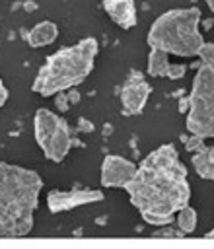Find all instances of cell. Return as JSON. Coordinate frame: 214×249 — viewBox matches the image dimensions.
I'll return each instance as SVG.
<instances>
[{
    "mask_svg": "<svg viewBox=\"0 0 214 249\" xmlns=\"http://www.w3.org/2000/svg\"><path fill=\"white\" fill-rule=\"evenodd\" d=\"M125 191L146 224H171L175 212L191 200L187 167L179 160L175 146L161 144L152 150L138 163L136 173L126 183Z\"/></svg>",
    "mask_w": 214,
    "mask_h": 249,
    "instance_id": "6da1fadb",
    "label": "cell"
},
{
    "mask_svg": "<svg viewBox=\"0 0 214 249\" xmlns=\"http://www.w3.org/2000/svg\"><path fill=\"white\" fill-rule=\"evenodd\" d=\"M41 189L35 169L0 161V237H23L33 230Z\"/></svg>",
    "mask_w": 214,
    "mask_h": 249,
    "instance_id": "7a4b0ae2",
    "label": "cell"
},
{
    "mask_svg": "<svg viewBox=\"0 0 214 249\" xmlns=\"http://www.w3.org/2000/svg\"><path fill=\"white\" fill-rule=\"evenodd\" d=\"M99 43L93 37H84L72 47L58 49L45 58V64L37 70L31 89L43 97H51L58 91H68L80 86L93 70Z\"/></svg>",
    "mask_w": 214,
    "mask_h": 249,
    "instance_id": "3957f363",
    "label": "cell"
},
{
    "mask_svg": "<svg viewBox=\"0 0 214 249\" xmlns=\"http://www.w3.org/2000/svg\"><path fill=\"white\" fill-rule=\"evenodd\" d=\"M200 10L191 8H171L160 14L148 31V45L160 47L175 56H195L198 54L204 37L200 33Z\"/></svg>",
    "mask_w": 214,
    "mask_h": 249,
    "instance_id": "277c9868",
    "label": "cell"
},
{
    "mask_svg": "<svg viewBox=\"0 0 214 249\" xmlns=\"http://www.w3.org/2000/svg\"><path fill=\"white\" fill-rule=\"evenodd\" d=\"M189 111L185 126L191 134L214 138V66L200 64L193 78L189 93Z\"/></svg>",
    "mask_w": 214,
    "mask_h": 249,
    "instance_id": "5b68a950",
    "label": "cell"
},
{
    "mask_svg": "<svg viewBox=\"0 0 214 249\" xmlns=\"http://www.w3.org/2000/svg\"><path fill=\"white\" fill-rule=\"evenodd\" d=\"M33 134H35V142L41 148L43 156L54 163H60L68 156L72 146L76 144L68 123L60 115L45 107L35 111Z\"/></svg>",
    "mask_w": 214,
    "mask_h": 249,
    "instance_id": "8992f818",
    "label": "cell"
},
{
    "mask_svg": "<svg viewBox=\"0 0 214 249\" xmlns=\"http://www.w3.org/2000/svg\"><path fill=\"white\" fill-rule=\"evenodd\" d=\"M152 86L146 82L140 70H130L121 88V105L123 115H140L150 99Z\"/></svg>",
    "mask_w": 214,
    "mask_h": 249,
    "instance_id": "52a82bcc",
    "label": "cell"
},
{
    "mask_svg": "<svg viewBox=\"0 0 214 249\" xmlns=\"http://www.w3.org/2000/svg\"><path fill=\"white\" fill-rule=\"evenodd\" d=\"M103 200V191L99 189H72V191H51L47 195V208L53 214L66 212L84 204Z\"/></svg>",
    "mask_w": 214,
    "mask_h": 249,
    "instance_id": "ba28073f",
    "label": "cell"
},
{
    "mask_svg": "<svg viewBox=\"0 0 214 249\" xmlns=\"http://www.w3.org/2000/svg\"><path fill=\"white\" fill-rule=\"evenodd\" d=\"M136 163L117 156V154H109L103 158L101 161V187H109V189H125L126 183L134 177L136 173Z\"/></svg>",
    "mask_w": 214,
    "mask_h": 249,
    "instance_id": "9c48e42d",
    "label": "cell"
},
{
    "mask_svg": "<svg viewBox=\"0 0 214 249\" xmlns=\"http://www.w3.org/2000/svg\"><path fill=\"white\" fill-rule=\"evenodd\" d=\"M105 14L123 29H132L136 25V4L134 0H101Z\"/></svg>",
    "mask_w": 214,
    "mask_h": 249,
    "instance_id": "30bf717a",
    "label": "cell"
},
{
    "mask_svg": "<svg viewBox=\"0 0 214 249\" xmlns=\"http://www.w3.org/2000/svg\"><path fill=\"white\" fill-rule=\"evenodd\" d=\"M58 37V25L51 19H45V21H39L35 23L27 35H25V41L31 49H39V47H47L51 43H54Z\"/></svg>",
    "mask_w": 214,
    "mask_h": 249,
    "instance_id": "8fae6325",
    "label": "cell"
},
{
    "mask_svg": "<svg viewBox=\"0 0 214 249\" xmlns=\"http://www.w3.org/2000/svg\"><path fill=\"white\" fill-rule=\"evenodd\" d=\"M191 165L200 179L214 181V146H206L191 156Z\"/></svg>",
    "mask_w": 214,
    "mask_h": 249,
    "instance_id": "7c38bea8",
    "label": "cell"
},
{
    "mask_svg": "<svg viewBox=\"0 0 214 249\" xmlns=\"http://www.w3.org/2000/svg\"><path fill=\"white\" fill-rule=\"evenodd\" d=\"M169 66V53L160 47H150L148 54V74L152 78H163Z\"/></svg>",
    "mask_w": 214,
    "mask_h": 249,
    "instance_id": "4fadbf2b",
    "label": "cell"
},
{
    "mask_svg": "<svg viewBox=\"0 0 214 249\" xmlns=\"http://www.w3.org/2000/svg\"><path fill=\"white\" fill-rule=\"evenodd\" d=\"M196 220H198L196 210H195L191 204H185L183 208H179V210L175 212V224H177V228L183 230L185 233H193V231L196 230Z\"/></svg>",
    "mask_w": 214,
    "mask_h": 249,
    "instance_id": "5bb4252c",
    "label": "cell"
},
{
    "mask_svg": "<svg viewBox=\"0 0 214 249\" xmlns=\"http://www.w3.org/2000/svg\"><path fill=\"white\" fill-rule=\"evenodd\" d=\"M204 140H206L204 136H198V134H191V136L183 138V142H185V150H187V152H191V154H195V152H200V150H204V148H206Z\"/></svg>",
    "mask_w": 214,
    "mask_h": 249,
    "instance_id": "9a60e30c",
    "label": "cell"
},
{
    "mask_svg": "<svg viewBox=\"0 0 214 249\" xmlns=\"http://www.w3.org/2000/svg\"><path fill=\"white\" fill-rule=\"evenodd\" d=\"M196 56L200 58V62H202V64L214 66V43H212V41H204Z\"/></svg>",
    "mask_w": 214,
    "mask_h": 249,
    "instance_id": "2e32d148",
    "label": "cell"
},
{
    "mask_svg": "<svg viewBox=\"0 0 214 249\" xmlns=\"http://www.w3.org/2000/svg\"><path fill=\"white\" fill-rule=\"evenodd\" d=\"M187 233L183 231V230H179V228H169V224L167 226H160V230H156L154 233H152V237H185Z\"/></svg>",
    "mask_w": 214,
    "mask_h": 249,
    "instance_id": "e0dca14e",
    "label": "cell"
},
{
    "mask_svg": "<svg viewBox=\"0 0 214 249\" xmlns=\"http://www.w3.org/2000/svg\"><path fill=\"white\" fill-rule=\"evenodd\" d=\"M185 72H187V66H185V64H171V62H169V66H167V70H165V76H163V78L179 80V78H183V76H185Z\"/></svg>",
    "mask_w": 214,
    "mask_h": 249,
    "instance_id": "ac0fdd59",
    "label": "cell"
},
{
    "mask_svg": "<svg viewBox=\"0 0 214 249\" xmlns=\"http://www.w3.org/2000/svg\"><path fill=\"white\" fill-rule=\"evenodd\" d=\"M70 99H68V91H58L54 93V107L60 111V113H66L70 109Z\"/></svg>",
    "mask_w": 214,
    "mask_h": 249,
    "instance_id": "d6986e66",
    "label": "cell"
},
{
    "mask_svg": "<svg viewBox=\"0 0 214 249\" xmlns=\"http://www.w3.org/2000/svg\"><path fill=\"white\" fill-rule=\"evenodd\" d=\"M8 97H10V91H8V88L4 86V82H2V78H0V107L6 105Z\"/></svg>",
    "mask_w": 214,
    "mask_h": 249,
    "instance_id": "ffe728a7",
    "label": "cell"
},
{
    "mask_svg": "<svg viewBox=\"0 0 214 249\" xmlns=\"http://www.w3.org/2000/svg\"><path fill=\"white\" fill-rule=\"evenodd\" d=\"M68 99H70L72 105H76V103L80 101V93H78L76 88H70V89H68Z\"/></svg>",
    "mask_w": 214,
    "mask_h": 249,
    "instance_id": "44dd1931",
    "label": "cell"
},
{
    "mask_svg": "<svg viewBox=\"0 0 214 249\" xmlns=\"http://www.w3.org/2000/svg\"><path fill=\"white\" fill-rule=\"evenodd\" d=\"M78 123H80V126H78L80 130H84V132H91V130H93V124H91L89 121H86V119H80Z\"/></svg>",
    "mask_w": 214,
    "mask_h": 249,
    "instance_id": "7402d4cb",
    "label": "cell"
},
{
    "mask_svg": "<svg viewBox=\"0 0 214 249\" xmlns=\"http://www.w3.org/2000/svg\"><path fill=\"white\" fill-rule=\"evenodd\" d=\"M189 105H191L189 97H181V99H179V111H181V113H187V111H189Z\"/></svg>",
    "mask_w": 214,
    "mask_h": 249,
    "instance_id": "603a6c76",
    "label": "cell"
},
{
    "mask_svg": "<svg viewBox=\"0 0 214 249\" xmlns=\"http://www.w3.org/2000/svg\"><path fill=\"white\" fill-rule=\"evenodd\" d=\"M204 4H206V6H208V10L214 14V0H204Z\"/></svg>",
    "mask_w": 214,
    "mask_h": 249,
    "instance_id": "cb8c5ba5",
    "label": "cell"
},
{
    "mask_svg": "<svg viewBox=\"0 0 214 249\" xmlns=\"http://www.w3.org/2000/svg\"><path fill=\"white\" fill-rule=\"evenodd\" d=\"M204 235H206V237H214V230H210V231H208V233H204Z\"/></svg>",
    "mask_w": 214,
    "mask_h": 249,
    "instance_id": "d4e9b609",
    "label": "cell"
}]
</instances>
